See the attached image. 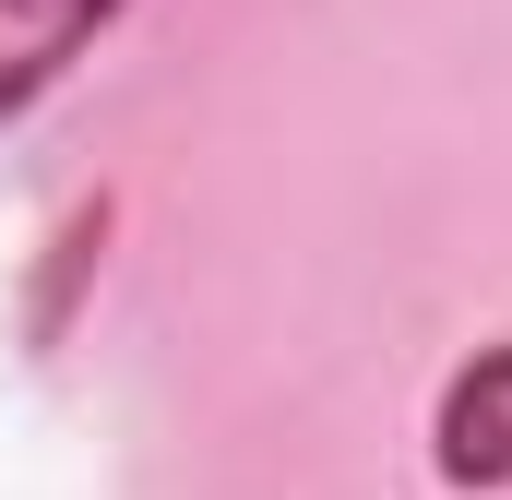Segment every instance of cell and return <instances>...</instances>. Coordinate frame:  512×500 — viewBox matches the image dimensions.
Segmentation results:
<instances>
[{"instance_id":"obj_2","label":"cell","mask_w":512,"mask_h":500,"mask_svg":"<svg viewBox=\"0 0 512 500\" xmlns=\"http://www.w3.org/2000/svg\"><path fill=\"white\" fill-rule=\"evenodd\" d=\"M441 477L453 489H512V346H477L441 393Z\"/></svg>"},{"instance_id":"obj_1","label":"cell","mask_w":512,"mask_h":500,"mask_svg":"<svg viewBox=\"0 0 512 500\" xmlns=\"http://www.w3.org/2000/svg\"><path fill=\"white\" fill-rule=\"evenodd\" d=\"M120 0H0V120H24L96 36H108Z\"/></svg>"}]
</instances>
